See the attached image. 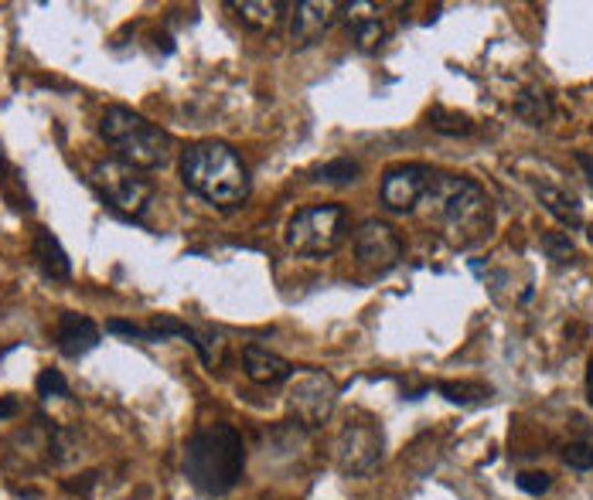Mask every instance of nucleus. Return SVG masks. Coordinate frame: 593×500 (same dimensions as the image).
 Masks as SVG:
<instances>
[{
  "label": "nucleus",
  "instance_id": "obj_9",
  "mask_svg": "<svg viewBox=\"0 0 593 500\" xmlns=\"http://www.w3.org/2000/svg\"><path fill=\"white\" fill-rule=\"evenodd\" d=\"M355 256L368 273H376V276L389 273V269H396L402 259V239L389 221L368 218L355 232Z\"/></svg>",
  "mask_w": 593,
  "mask_h": 500
},
{
  "label": "nucleus",
  "instance_id": "obj_10",
  "mask_svg": "<svg viewBox=\"0 0 593 500\" xmlns=\"http://www.w3.org/2000/svg\"><path fill=\"white\" fill-rule=\"evenodd\" d=\"M433 171L423 164H396L382 174V187H379V198L389 211H417L423 191L430 184Z\"/></svg>",
  "mask_w": 593,
  "mask_h": 500
},
{
  "label": "nucleus",
  "instance_id": "obj_3",
  "mask_svg": "<svg viewBox=\"0 0 593 500\" xmlns=\"http://www.w3.org/2000/svg\"><path fill=\"white\" fill-rule=\"evenodd\" d=\"M246 467V446L236 426L215 422L184 443V477L205 497L229 493Z\"/></svg>",
  "mask_w": 593,
  "mask_h": 500
},
{
  "label": "nucleus",
  "instance_id": "obj_1",
  "mask_svg": "<svg viewBox=\"0 0 593 500\" xmlns=\"http://www.w3.org/2000/svg\"><path fill=\"white\" fill-rule=\"evenodd\" d=\"M413 215H420L454 249H467L481 242L492 228V202L485 195V187L471 177L440 174V171H433Z\"/></svg>",
  "mask_w": 593,
  "mask_h": 500
},
{
  "label": "nucleus",
  "instance_id": "obj_29",
  "mask_svg": "<svg viewBox=\"0 0 593 500\" xmlns=\"http://www.w3.org/2000/svg\"><path fill=\"white\" fill-rule=\"evenodd\" d=\"M576 161H580V167L586 171V181H590V187H593V157H590V153H576Z\"/></svg>",
  "mask_w": 593,
  "mask_h": 500
},
{
  "label": "nucleus",
  "instance_id": "obj_28",
  "mask_svg": "<svg viewBox=\"0 0 593 500\" xmlns=\"http://www.w3.org/2000/svg\"><path fill=\"white\" fill-rule=\"evenodd\" d=\"M18 409H21V402H18L14 395H4V399H0V419L18 415Z\"/></svg>",
  "mask_w": 593,
  "mask_h": 500
},
{
  "label": "nucleus",
  "instance_id": "obj_17",
  "mask_svg": "<svg viewBox=\"0 0 593 500\" xmlns=\"http://www.w3.org/2000/svg\"><path fill=\"white\" fill-rule=\"evenodd\" d=\"M536 195H539V202L546 205V211H549L556 221H563V225H570V228H580V225H583L580 202L570 195V191L552 187V184H536Z\"/></svg>",
  "mask_w": 593,
  "mask_h": 500
},
{
  "label": "nucleus",
  "instance_id": "obj_20",
  "mask_svg": "<svg viewBox=\"0 0 593 500\" xmlns=\"http://www.w3.org/2000/svg\"><path fill=\"white\" fill-rule=\"evenodd\" d=\"M427 120H430V127H433L436 133H443V137H471V133H474L471 117H464V112H457V109H448V106H433V109L427 112Z\"/></svg>",
  "mask_w": 593,
  "mask_h": 500
},
{
  "label": "nucleus",
  "instance_id": "obj_12",
  "mask_svg": "<svg viewBox=\"0 0 593 500\" xmlns=\"http://www.w3.org/2000/svg\"><path fill=\"white\" fill-rule=\"evenodd\" d=\"M55 344L65 358H83L93 348H99V327L83 314L65 311L58 317V327H55Z\"/></svg>",
  "mask_w": 593,
  "mask_h": 500
},
{
  "label": "nucleus",
  "instance_id": "obj_24",
  "mask_svg": "<svg viewBox=\"0 0 593 500\" xmlns=\"http://www.w3.org/2000/svg\"><path fill=\"white\" fill-rule=\"evenodd\" d=\"M34 389H39V399H65L68 395V381L58 368H45L39 374V381H34Z\"/></svg>",
  "mask_w": 593,
  "mask_h": 500
},
{
  "label": "nucleus",
  "instance_id": "obj_30",
  "mask_svg": "<svg viewBox=\"0 0 593 500\" xmlns=\"http://www.w3.org/2000/svg\"><path fill=\"white\" fill-rule=\"evenodd\" d=\"M586 399H590V405H593V361L586 365Z\"/></svg>",
  "mask_w": 593,
  "mask_h": 500
},
{
  "label": "nucleus",
  "instance_id": "obj_19",
  "mask_svg": "<svg viewBox=\"0 0 593 500\" xmlns=\"http://www.w3.org/2000/svg\"><path fill=\"white\" fill-rule=\"evenodd\" d=\"M0 195H4V202L14 211H31L34 208L28 187H24V177H21V171L11 161H4V171H0Z\"/></svg>",
  "mask_w": 593,
  "mask_h": 500
},
{
  "label": "nucleus",
  "instance_id": "obj_26",
  "mask_svg": "<svg viewBox=\"0 0 593 500\" xmlns=\"http://www.w3.org/2000/svg\"><path fill=\"white\" fill-rule=\"evenodd\" d=\"M515 483H518V490H526V493H532V497H542V493L552 487V477L542 474V470H529V474H518Z\"/></svg>",
  "mask_w": 593,
  "mask_h": 500
},
{
  "label": "nucleus",
  "instance_id": "obj_13",
  "mask_svg": "<svg viewBox=\"0 0 593 500\" xmlns=\"http://www.w3.org/2000/svg\"><path fill=\"white\" fill-rule=\"evenodd\" d=\"M373 4H345L348 31L362 52H379L389 42V28L379 14H373Z\"/></svg>",
  "mask_w": 593,
  "mask_h": 500
},
{
  "label": "nucleus",
  "instance_id": "obj_11",
  "mask_svg": "<svg viewBox=\"0 0 593 500\" xmlns=\"http://www.w3.org/2000/svg\"><path fill=\"white\" fill-rule=\"evenodd\" d=\"M342 18H345V4H335V0H308V4H296L293 24H290L293 45L296 48L314 45L317 37H324Z\"/></svg>",
  "mask_w": 593,
  "mask_h": 500
},
{
  "label": "nucleus",
  "instance_id": "obj_7",
  "mask_svg": "<svg viewBox=\"0 0 593 500\" xmlns=\"http://www.w3.org/2000/svg\"><path fill=\"white\" fill-rule=\"evenodd\" d=\"M382 430L373 419H348L335 443V459L345 477H373L382 464Z\"/></svg>",
  "mask_w": 593,
  "mask_h": 500
},
{
  "label": "nucleus",
  "instance_id": "obj_8",
  "mask_svg": "<svg viewBox=\"0 0 593 500\" xmlns=\"http://www.w3.org/2000/svg\"><path fill=\"white\" fill-rule=\"evenodd\" d=\"M338 402V384L324 371H304L290 389V409L296 415V426L301 430H317L331 419Z\"/></svg>",
  "mask_w": 593,
  "mask_h": 500
},
{
  "label": "nucleus",
  "instance_id": "obj_22",
  "mask_svg": "<svg viewBox=\"0 0 593 500\" xmlns=\"http://www.w3.org/2000/svg\"><path fill=\"white\" fill-rule=\"evenodd\" d=\"M358 174H362L358 161L338 157V161H331V164H324V167L317 171V181H321V184H331V187H345V184H355Z\"/></svg>",
  "mask_w": 593,
  "mask_h": 500
},
{
  "label": "nucleus",
  "instance_id": "obj_4",
  "mask_svg": "<svg viewBox=\"0 0 593 500\" xmlns=\"http://www.w3.org/2000/svg\"><path fill=\"white\" fill-rule=\"evenodd\" d=\"M99 133L117 150V161H123L137 171L168 167L174 157V140L161 127L143 120L140 112H133L127 106H109L99 120Z\"/></svg>",
  "mask_w": 593,
  "mask_h": 500
},
{
  "label": "nucleus",
  "instance_id": "obj_18",
  "mask_svg": "<svg viewBox=\"0 0 593 500\" xmlns=\"http://www.w3.org/2000/svg\"><path fill=\"white\" fill-rule=\"evenodd\" d=\"M515 117L529 123V127H542L552 117V102L546 96V89H522L515 96Z\"/></svg>",
  "mask_w": 593,
  "mask_h": 500
},
{
  "label": "nucleus",
  "instance_id": "obj_16",
  "mask_svg": "<svg viewBox=\"0 0 593 500\" xmlns=\"http://www.w3.org/2000/svg\"><path fill=\"white\" fill-rule=\"evenodd\" d=\"M229 11H236L249 31H277L287 18V4L280 0H233Z\"/></svg>",
  "mask_w": 593,
  "mask_h": 500
},
{
  "label": "nucleus",
  "instance_id": "obj_2",
  "mask_svg": "<svg viewBox=\"0 0 593 500\" xmlns=\"http://www.w3.org/2000/svg\"><path fill=\"white\" fill-rule=\"evenodd\" d=\"M184 187L215 208H236L249 198V171L239 153L222 140H202L181 150Z\"/></svg>",
  "mask_w": 593,
  "mask_h": 500
},
{
  "label": "nucleus",
  "instance_id": "obj_15",
  "mask_svg": "<svg viewBox=\"0 0 593 500\" xmlns=\"http://www.w3.org/2000/svg\"><path fill=\"white\" fill-rule=\"evenodd\" d=\"M31 259L42 269L45 280H68L72 276V259L62 249V242L48 232V228H34L31 236Z\"/></svg>",
  "mask_w": 593,
  "mask_h": 500
},
{
  "label": "nucleus",
  "instance_id": "obj_6",
  "mask_svg": "<svg viewBox=\"0 0 593 500\" xmlns=\"http://www.w3.org/2000/svg\"><path fill=\"white\" fill-rule=\"evenodd\" d=\"M89 184L99 195V202L123 218H140L154 198V187L137 167L123 161H99L89 171Z\"/></svg>",
  "mask_w": 593,
  "mask_h": 500
},
{
  "label": "nucleus",
  "instance_id": "obj_5",
  "mask_svg": "<svg viewBox=\"0 0 593 500\" xmlns=\"http://www.w3.org/2000/svg\"><path fill=\"white\" fill-rule=\"evenodd\" d=\"M348 239V211L342 205H311L301 208L287 225V246L296 256H331Z\"/></svg>",
  "mask_w": 593,
  "mask_h": 500
},
{
  "label": "nucleus",
  "instance_id": "obj_14",
  "mask_svg": "<svg viewBox=\"0 0 593 500\" xmlns=\"http://www.w3.org/2000/svg\"><path fill=\"white\" fill-rule=\"evenodd\" d=\"M242 368L256 384H263V389H273V384H283L293 378L290 361H283L280 355H273L267 348H259V344H246L242 348Z\"/></svg>",
  "mask_w": 593,
  "mask_h": 500
},
{
  "label": "nucleus",
  "instance_id": "obj_31",
  "mask_svg": "<svg viewBox=\"0 0 593 500\" xmlns=\"http://www.w3.org/2000/svg\"><path fill=\"white\" fill-rule=\"evenodd\" d=\"M590 246H593V225H590Z\"/></svg>",
  "mask_w": 593,
  "mask_h": 500
},
{
  "label": "nucleus",
  "instance_id": "obj_21",
  "mask_svg": "<svg viewBox=\"0 0 593 500\" xmlns=\"http://www.w3.org/2000/svg\"><path fill=\"white\" fill-rule=\"evenodd\" d=\"M436 392L454 405H481L492 399V389H485V384H471V381H440Z\"/></svg>",
  "mask_w": 593,
  "mask_h": 500
},
{
  "label": "nucleus",
  "instance_id": "obj_27",
  "mask_svg": "<svg viewBox=\"0 0 593 500\" xmlns=\"http://www.w3.org/2000/svg\"><path fill=\"white\" fill-rule=\"evenodd\" d=\"M106 330H109V334H120V337H130V340H151V330L140 327V324H130V320H120V317L106 320ZM151 344H154V340H151Z\"/></svg>",
  "mask_w": 593,
  "mask_h": 500
},
{
  "label": "nucleus",
  "instance_id": "obj_23",
  "mask_svg": "<svg viewBox=\"0 0 593 500\" xmlns=\"http://www.w3.org/2000/svg\"><path fill=\"white\" fill-rule=\"evenodd\" d=\"M542 252L546 259H552L556 265H567V262H576V246L567 232H546L542 236Z\"/></svg>",
  "mask_w": 593,
  "mask_h": 500
},
{
  "label": "nucleus",
  "instance_id": "obj_25",
  "mask_svg": "<svg viewBox=\"0 0 593 500\" xmlns=\"http://www.w3.org/2000/svg\"><path fill=\"white\" fill-rule=\"evenodd\" d=\"M563 464L573 470H593V446L590 443H570L563 446Z\"/></svg>",
  "mask_w": 593,
  "mask_h": 500
}]
</instances>
